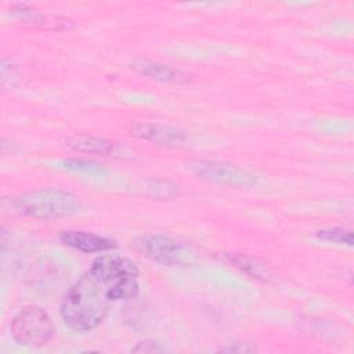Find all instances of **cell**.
Masks as SVG:
<instances>
[{
	"mask_svg": "<svg viewBox=\"0 0 354 354\" xmlns=\"http://www.w3.org/2000/svg\"><path fill=\"white\" fill-rule=\"evenodd\" d=\"M187 169L196 177L216 184L238 188H249L256 184V177L252 173L227 162L192 159L187 162Z\"/></svg>",
	"mask_w": 354,
	"mask_h": 354,
	"instance_id": "5",
	"label": "cell"
},
{
	"mask_svg": "<svg viewBox=\"0 0 354 354\" xmlns=\"http://www.w3.org/2000/svg\"><path fill=\"white\" fill-rule=\"evenodd\" d=\"M19 80H21V75H19L17 66L11 61H7L6 58H3V61H1V84H3V87H7V86L15 87Z\"/></svg>",
	"mask_w": 354,
	"mask_h": 354,
	"instance_id": "12",
	"label": "cell"
},
{
	"mask_svg": "<svg viewBox=\"0 0 354 354\" xmlns=\"http://www.w3.org/2000/svg\"><path fill=\"white\" fill-rule=\"evenodd\" d=\"M129 65L134 72H137L145 77L162 82V83L183 84V83L189 82V76L187 73H184L183 71L173 68L170 65L162 64L159 61L137 58V59H133Z\"/></svg>",
	"mask_w": 354,
	"mask_h": 354,
	"instance_id": "7",
	"label": "cell"
},
{
	"mask_svg": "<svg viewBox=\"0 0 354 354\" xmlns=\"http://www.w3.org/2000/svg\"><path fill=\"white\" fill-rule=\"evenodd\" d=\"M64 166L69 170H73V171H80V173H87V174H101L104 171H106L105 166L98 163V162H94V160H88V159H76V158H72V159H65L64 160Z\"/></svg>",
	"mask_w": 354,
	"mask_h": 354,
	"instance_id": "11",
	"label": "cell"
},
{
	"mask_svg": "<svg viewBox=\"0 0 354 354\" xmlns=\"http://www.w3.org/2000/svg\"><path fill=\"white\" fill-rule=\"evenodd\" d=\"M59 241L65 246H69L84 253H98L116 248V242L111 238L77 230L62 231L59 234Z\"/></svg>",
	"mask_w": 354,
	"mask_h": 354,
	"instance_id": "8",
	"label": "cell"
},
{
	"mask_svg": "<svg viewBox=\"0 0 354 354\" xmlns=\"http://www.w3.org/2000/svg\"><path fill=\"white\" fill-rule=\"evenodd\" d=\"M14 212L36 220H54L76 214L80 199L62 188H40L24 192L11 201Z\"/></svg>",
	"mask_w": 354,
	"mask_h": 354,
	"instance_id": "2",
	"label": "cell"
},
{
	"mask_svg": "<svg viewBox=\"0 0 354 354\" xmlns=\"http://www.w3.org/2000/svg\"><path fill=\"white\" fill-rule=\"evenodd\" d=\"M315 236L321 241L333 242L337 245H346L353 246V232L350 230L342 228V227H329L322 228L315 232Z\"/></svg>",
	"mask_w": 354,
	"mask_h": 354,
	"instance_id": "10",
	"label": "cell"
},
{
	"mask_svg": "<svg viewBox=\"0 0 354 354\" xmlns=\"http://www.w3.org/2000/svg\"><path fill=\"white\" fill-rule=\"evenodd\" d=\"M231 263H234L236 267H239L241 270H243L245 272H248L249 275H253L254 278H263L264 272L261 271L260 266H257L253 260L246 259L242 254H236V256H231Z\"/></svg>",
	"mask_w": 354,
	"mask_h": 354,
	"instance_id": "13",
	"label": "cell"
},
{
	"mask_svg": "<svg viewBox=\"0 0 354 354\" xmlns=\"http://www.w3.org/2000/svg\"><path fill=\"white\" fill-rule=\"evenodd\" d=\"M138 267L122 254H101L64 295L59 314L73 332H90L108 315L113 303L138 295Z\"/></svg>",
	"mask_w": 354,
	"mask_h": 354,
	"instance_id": "1",
	"label": "cell"
},
{
	"mask_svg": "<svg viewBox=\"0 0 354 354\" xmlns=\"http://www.w3.org/2000/svg\"><path fill=\"white\" fill-rule=\"evenodd\" d=\"M131 134L144 141L169 148L183 147L188 140L183 129L156 122H137L131 126Z\"/></svg>",
	"mask_w": 354,
	"mask_h": 354,
	"instance_id": "6",
	"label": "cell"
},
{
	"mask_svg": "<svg viewBox=\"0 0 354 354\" xmlns=\"http://www.w3.org/2000/svg\"><path fill=\"white\" fill-rule=\"evenodd\" d=\"M138 250L155 263L169 267H183L192 263L194 254L181 242L160 234L142 235L137 238Z\"/></svg>",
	"mask_w": 354,
	"mask_h": 354,
	"instance_id": "4",
	"label": "cell"
},
{
	"mask_svg": "<svg viewBox=\"0 0 354 354\" xmlns=\"http://www.w3.org/2000/svg\"><path fill=\"white\" fill-rule=\"evenodd\" d=\"M131 351H134V353H159V351H165V347H162L160 343H158V342L145 340V342H138L137 346L131 348Z\"/></svg>",
	"mask_w": 354,
	"mask_h": 354,
	"instance_id": "14",
	"label": "cell"
},
{
	"mask_svg": "<svg viewBox=\"0 0 354 354\" xmlns=\"http://www.w3.org/2000/svg\"><path fill=\"white\" fill-rule=\"evenodd\" d=\"M10 328L14 340L28 347L46 346L55 332L50 315L39 306L21 308L12 317Z\"/></svg>",
	"mask_w": 354,
	"mask_h": 354,
	"instance_id": "3",
	"label": "cell"
},
{
	"mask_svg": "<svg viewBox=\"0 0 354 354\" xmlns=\"http://www.w3.org/2000/svg\"><path fill=\"white\" fill-rule=\"evenodd\" d=\"M66 145L76 152L95 155H111L116 149V144L113 141L87 134H75L69 137Z\"/></svg>",
	"mask_w": 354,
	"mask_h": 354,
	"instance_id": "9",
	"label": "cell"
},
{
	"mask_svg": "<svg viewBox=\"0 0 354 354\" xmlns=\"http://www.w3.org/2000/svg\"><path fill=\"white\" fill-rule=\"evenodd\" d=\"M220 351H228V353H250V351H254V347H252V346H249V344L235 343L234 346H228V347L220 348Z\"/></svg>",
	"mask_w": 354,
	"mask_h": 354,
	"instance_id": "15",
	"label": "cell"
}]
</instances>
